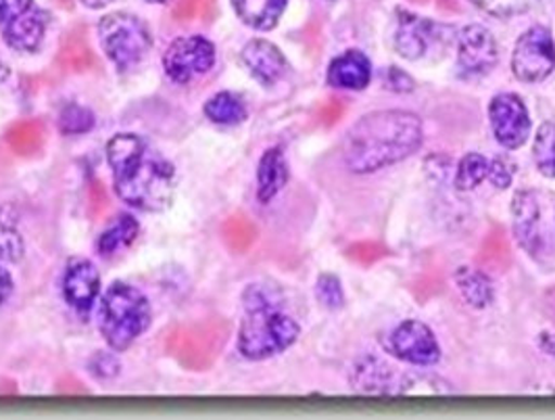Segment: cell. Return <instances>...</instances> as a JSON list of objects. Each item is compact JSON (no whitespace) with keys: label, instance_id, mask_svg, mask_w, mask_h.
<instances>
[{"label":"cell","instance_id":"obj_1","mask_svg":"<svg viewBox=\"0 0 555 420\" xmlns=\"http://www.w3.org/2000/svg\"><path fill=\"white\" fill-rule=\"evenodd\" d=\"M422 139V122L414 113H370L347 135L345 164L356 174L378 171L414 155Z\"/></svg>","mask_w":555,"mask_h":420},{"label":"cell","instance_id":"obj_2","mask_svg":"<svg viewBox=\"0 0 555 420\" xmlns=\"http://www.w3.org/2000/svg\"><path fill=\"white\" fill-rule=\"evenodd\" d=\"M115 174V193L144 212H162L173 199L176 176L171 164L151 151L134 135H117L107 144Z\"/></svg>","mask_w":555,"mask_h":420},{"label":"cell","instance_id":"obj_3","mask_svg":"<svg viewBox=\"0 0 555 420\" xmlns=\"http://www.w3.org/2000/svg\"><path fill=\"white\" fill-rule=\"evenodd\" d=\"M299 336V324L278 306L263 284L245 291V318L238 333V349L249 360H263L291 347Z\"/></svg>","mask_w":555,"mask_h":420},{"label":"cell","instance_id":"obj_4","mask_svg":"<svg viewBox=\"0 0 555 420\" xmlns=\"http://www.w3.org/2000/svg\"><path fill=\"white\" fill-rule=\"evenodd\" d=\"M151 322V308L139 289L117 282L103 297L99 324L113 349L124 352L134 343Z\"/></svg>","mask_w":555,"mask_h":420},{"label":"cell","instance_id":"obj_5","mask_svg":"<svg viewBox=\"0 0 555 420\" xmlns=\"http://www.w3.org/2000/svg\"><path fill=\"white\" fill-rule=\"evenodd\" d=\"M225 336V322L218 318L180 324L167 335V354L189 370H207L222 352Z\"/></svg>","mask_w":555,"mask_h":420},{"label":"cell","instance_id":"obj_6","mask_svg":"<svg viewBox=\"0 0 555 420\" xmlns=\"http://www.w3.org/2000/svg\"><path fill=\"white\" fill-rule=\"evenodd\" d=\"M101 47L119 69L139 65L151 51V34L139 17L130 13H112L99 24Z\"/></svg>","mask_w":555,"mask_h":420},{"label":"cell","instance_id":"obj_7","mask_svg":"<svg viewBox=\"0 0 555 420\" xmlns=\"http://www.w3.org/2000/svg\"><path fill=\"white\" fill-rule=\"evenodd\" d=\"M514 76L522 82H541L555 69V42L552 31L543 26L525 31L512 56Z\"/></svg>","mask_w":555,"mask_h":420},{"label":"cell","instance_id":"obj_8","mask_svg":"<svg viewBox=\"0 0 555 420\" xmlns=\"http://www.w3.org/2000/svg\"><path fill=\"white\" fill-rule=\"evenodd\" d=\"M392 358L416 366H433L441 360V347L435 333L417 320H405L385 339Z\"/></svg>","mask_w":555,"mask_h":420},{"label":"cell","instance_id":"obj_9","mask_svg":"<svg viewBox=\"0 0 555 420\" xmlns=\"http://www.w3.org/2000/svg\"><path fill=\"white\" fill-rule=\"evenodd\" d=\"M216 63V49L201 36L178 38L164 56L166 74L178 85H189L196 76L207 74Z\"/></svg>","mask_w":555,"mask_h":420},{"label":"cell","instance_id":"obj_10","mask_svg":"<svg viewBox=\"0 0 555 420\" xmlns=\"http://www.w3.org/2000/svg\"><path fill=\"white\" fill-rule=\"evenodd\" d=\"M457 40V72L464 78L489 74L498 65V42L493 34L478 24L464 26L455 36Z\"/></svg>","mask_w":555,"mask_h":420},{"label":"cell","instance_id":"obj_11","mask_svg":"<svg viewBox=\"0 0 555 420\" xmlns=\"http://www.w3.org/2000/svg\"><path fill=\"white\" fill-rule=\"evenodd\" d=\"M489 119L495 139L505 149H520L530 137V115L522 99L514 92H501L489 105Z\"/></svg>","mask_w":555,"mask_h":420},{"label":"cell","instance_id":"obj_12","mask_svg":"<svg viewBox=\"0 0 555 420\" xmlns=\"http://www.w3.org/2000/svg\"><path fill=\"white\" fill-rule=\"evenodd\" d=\"M449 29L443 28L441 24H433L430 20H422L410 13H401L399 17V28L395 34V49L399 55L417 61L422 56L428 55L439 40H443V34Z\"/></svg>","mask_w":555,"mask_h":420},{"label":"cell","instance_id":"obj_13","mask_svg":"<svg viewBox=\"0 0 555 420\" xmlns=\"http://www.w3.org/2000/svg\"><path fill=\"white\" fill-rule=\"evenodd\" d=\"M101 289L99 270L88 259H72L65 270L63 279V293L69 306L78 311H88L92 308Z\"/></svg>","mask_w":555,"mask_h":420},{"label":"cell","instance_id":"obj_14","mask_svg":"<svg viewBox=\"0 0 555 420\" xmlns=\"http://www.w3.org/2000/svg\"><path fill=\"white\" fill-rule=\"evenodd\" d=\"M243 63L247 65L253 78L266 86L276 85L286 74V59L268 40H250L243 49Z\"/></svg>","mask_w":555,"mask_h":420},{"label":"cell","instance_id":"obj_15","mask_svg":"<svg viewBox=\"0 0 555 420\" xmlns=\"http://www.w3.org/2000/svg\"><path fill=\"white\" fill-rule=\"evenodd\" d=\"M372 80V65L360 51L336 56L328 67V82L343 90H363Z\"/></svg>","mask_w":555,"mask_h":420},{"label":"cell","instance_id":"obj_16","mask_svg":"<svg viewBox=\"0 0 555 420\" xmlns=\"http://www.w3.org/2000/svg\"><path fill=\"white\" fill-rule=\"evenodd\" d=\"M44 29H47L44 13H40L31 7L26 13L7 22L4 40H7L9 47H13L17 51L31 53V51H38V47L44 38Z\"/></svg>","mask_w":555,"mask_h":420},{"label":"cell","instance_id":"obj_17","mask_svg":"<svg viewBox=\"0 0 555 420\" xmlns=\"http://www.w3.org/2000/svg\"><path fill=\"white\" fill-rule=\"evenodd\" d=\"M56 63L67 74H86L88 69L94 67L96 56H94V51H92V47L88 42L86 29H72L63 38L61 49L56 53Z\"/></svg>","mask_w":555,"mask_h":420},{"label":"cell","instance_id":"obj_18","mask_svg":"<svg viewBox=\"0 0 555 420\" xmlns=\"http://www.w3.org/2000/svg\"><path fill=\"white\" fill-rule=\"evenodd\" d=\"M4 142L15 155L34 157L36 153L42 151L47 142V126L42 119H36V117L17 122L7 130Z\"/></svg>","mask_w":555,"mask_h":420},{"label":"cell","instance_id":"obj_19","mask_svg":"<svg viewBox=\"0 0 555 420\" xmlns=\"http://www.w3.org/2000/svg\"><path fill=\"white\" fill-rule=\"evenodd\" d=\"M288 182V168L280 149H270L261 157L259 171H257V193L259 201L268 203L284 189Z\"/></svg>","mask_w":555,"mask_h":420},{"label":"cell","instance_id":"obj_20","mask_svg":"<svg viewBox=\"0 0 555 420\" xmlns=\"http://www.w3.org/2000/svg\"><path fill=\"white\" fill-rule=\"evenodd\" d=\"M238 17L255 29H272L286 9V0H232Z\"/></svg>","mask_w":555,"mask_h":420},{"label":"cell","instance_id":"obj_21","mask_svg":"<svg viewBox=\"0 0 555 420\" xmlns=\"http://www.w3.org/2000/svg\"><path fill=\"white\" fill-rule=\"evenodd\" d=\"M537 226H539V205L537 199L528 191H520L514 196V232L530 252V245L537 243Z\"/></svg>","mask_w":555,"mask_h":420},{"label":"cell","instance_id":"obj_22","mask_svg":"<svg viewBox=\"0 0 555 420\" xmlns=\"http://www.w3.org/2000/svg\"><path fill=\"white\" fill-rule=\"evenodd\" d=\"M455 282L464 300L474 308H487L493 302V284L482 272H476L473 268H462L455 275Z\"/></svg>","mask_w":555,"mask_h":420},{"label":"cell","instance_id":"obj_23","mask_svg":"<svg viewBox=\"0 0 555 420\" xmlns=\"http://www.w3.org/2000/svg\"><path fill=\"white\" fill-rule=\"evenodd\" d=\"M205 113L211 122H216L220 126H236L247 117V107L236 94L220 92L207 101Z\"/></svg>","mask_w":555,"mask_h":420},{"label":"cell","instance_id":"obj_24","mask_svg":"<svg viewBox=\"0 0 555 420\" xmlns=\"http://www.w3.org/2000/svg\"><path fill=\"white\" fill-rule=\"evenodd\" d=\"M137 237H139V222L132 216H121V218H117V222L112 228H107L101 234L96 250L103 255H112V253L132 245Z\"/></svg>","mask_w":555,"mask_h":420},{"label":"cell","instance_id":"obj_25","mask_svg":"<svg viewBox=\"0 0 555 420\" xmlns=\"http://www.w3.org/2000/svg\"><path fill=\"white\" fill-rule=\"evenodd\" d=\"M489 171H491V160L478 155V153H468L460 164L455 171V187L462 193H468L476 189L480 182L489 180Z\"/></svg>","mask_w":555,"mask_h":420},{"label":"cell","instance_id":"obj_26","mask_svg":"<svg viewBox=\"0 0 555 420\" xmlns=\"http://www.w3.org/2000/svg\"><path fill=\"white\" fill-rule=\"evenodd\" d=\"M24 255V241L11 207L0 205V259L17 262Z\"/></svg>","mask_w":555,"mask_h":420},{"label":"cell","instance_id":"obj_27","mask_svg":"<svg viewBox=\"0 0 555 420\" xmlns=\"http://www.w3.org/2000/svg\"><path fill=\"white\" fill-rule=\"evenodd\" d=\"M532 155L537 169L547 178H555V122H545L539 128Z\"/></svg>","mask_w":555,"mask_h":420},{"label":"cell","instance_id":"obj_28","mask_svg":"<svg viewBox=\"0 0 555 420\" xmlns=\"http://www.w3.org/2000/svg\"><path fill=\"white\" fill-rule=\"evenodd\" d=\"M222 237L228 247L234 252H245L255 239V226L243 216H232L223 222Z\"/></svg>","mask_w":555,"mask_h":420},{"label":"cell","instance_id":"obj_29","mask_svg":"<svg viewBox=\"0 0 555 420\" xmlns=\"http://www.w3.org/2000/svg\"><path fill=\"white\" fill-rule=\"evenodd\" d=\"M94 126V113L82 105H67L59 115V128L65 135L88 132Z\"/></svg>","mask_w":555,"mask_h":420},{"label":"cell","instance_id":"obj_30","mask_svg":"<svg viewBox=\"0 0 555 420\" xmlns=\"http://www.w3.org/2000/svg\"><path fill=\"white\" fill-rule=\"evenodd\" d=\"M470 2L493 17L522 15L537 4V0H470Z\"/></svg>","mask_w":555,"mask_h":420},{"label":"cell","instance_id":"obj_31","mask_svg":"<svg viewBox=\"0 0 555 420\" xmlns=\"http://www.w3.org/2000/svg\"><path fill=\"white\" fill-rule=\"evenodd\" d=\"M216 9V0H178L176 9H173V17L178 22H191L201 17L203 22L211 20Z\"/></svg>","mask_w":555,"mask_h":420},{"label":"cell","instance_id":"obj_32","mask_svg":"<svg viewBox=\"0 0 555 420\" xmlns=\"http://www.w3.org/2000/svg\"><path fill=\"white\" fill-rule=\"evenodd\" d=\"M318 300L322 306H326L328 309H338L345 302V295H343V287H340V280L331 275H324L322 279L318 280Z\"/></svg>","mask_w":555,"mask_h":420},{"label":"cell","instance_id":"obj_33","mask_svg":"<svg viewBox=\"0 0 555 420\" xmlns=\"http://www.w3.org/2000/svg\"><path fill=\"white\" fill-rule=\"evenodd\" d=\"M112 205V199L109 193L105 191L103 182L101 180H92L90 187H88V207H90V216L96 220V218H103L107 214Z\"/></svg>","mask_w":555,"mask_h":420},{"label":"cell","instance_id":"obj_34","mask_svg":"<svg viewBox=\"0 0 555 420\" xmlns=\"http://www.w3.org/2000/svg\"><path fill=\"white\" fill-rule=\"evenodd\" d=\"M512 176H514V168H512L507 162L491 160L489 180L493 182V187H498V189H507V187L512 184Z\"/></svg>","mask_w":555,"mask_h":420},{"label":"cell","instance_id":"obj_35","mask_svg":"<svg viewBox=\"0 0 555 420\" xmlns=\"http://www.w3.org/2000/svg\"><path fill=\"white\" fill-rule=\"evenodd\" d=\"M29 9H31V0H0V22L7 24Z\"/></svg>","mask_w":555,"mask_h":420},{"label":"cell","instance_id":"obj_36","mask_svg":"<svg viewBox=\"0 0 555 420\" xmlns=\"http://www.w3.org/2000/svg\"><path fill=\"white\" fill-rule=\"evenodd\" d=\"M387 85L395 92H410L414 88V82L410 80V76L405 72L397 69V67H392V69L387 72Z\"/></svg>","mask_w":555,"mask_h":420},{"label":"cell","instance_id":"obj_37","mask_svg":"<svg viewBox=\"0 0 555 420\" xmlns=\"http://www.w3.org/2000/svg\"><path fill=\"white\" fill-rule=\"evenodd\" d=\"M11 293V279H9V272L4 268H0V304L9 297Z\"/></svg>","mask_w":555,"mask_h":420},{"label":"cell","instance_id":"obj_38","mask_svg":"<svg viewBox=\"0 0 555 420\" xmlns=\"http://www.w3.org/2000/svg\"><path fill=\"white\" fill-rule=\"evenodd\" d=\"M112 0H82V4H86L88 9H101V7H107Z\"/></svg>","mask_w":555,"mask_h":420},{"label":"cell","instance_id":"obj_39","mask_svg":"<svg viewBox=\"0 0 555 420\" xmlns=\"http://www.w3.org/2000/svg\"><path fill=\"white\" fill-rule=\"evenodd\" d=\"M59 4H61V7H67V9H72V0H59Z\"/></svg>","mask_w":555,"mask_h":420},{"label":"cell","instance_id":"obj_40","mask_svg":"<svg viewBox=\"0 0 555 420\" xmlns=\"http://www.w3.org/2000/svg\"><path fill=\"white\" fill-rule=\"evenodd\" d=\"M146 2H157L159 4V2H167V0H146Z\"/></svg>","mask_w":555,"mask_h":420}]
</instances>
